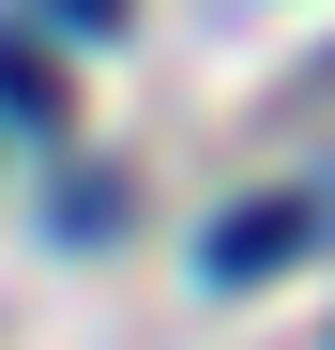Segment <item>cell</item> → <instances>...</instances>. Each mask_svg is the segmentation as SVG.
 Segmentation results:
<instances>
[{
    "label": "cell",
    "mask_w": 335,
    "mask_h": 350,
    "mask_svg": "<svg viewBox=\"0 0 335 350\" xmlns=\"http://www.w3.org/2000/svg\"><path fill=\"white\" fill-rule=\"evenodd\" d=\"M305 228H320L305 198H244V213H213V244H198V274H213V289H259L274 259H305Z\"/></svg>",
    "instance_id": "cell-1"
},
{
    "label": "cell",
    "mask_w": 335,
    "mask_h": 350,
    "mask_svg": "<svg viewBox=\"0 0 335 350\" xmlns=\"http://www.w3.org/2000/svg\"><path fill=\"white\" fill-rule=\"evenodd\" d=\"M0 122H31V137L62 122V62H46L31 31H0Z\"/></svg>",
    "instance_id": "cell-2"
},
{
    "label": "cell",
    "mask_w": 335,
    "mask_h": 350,
    "mask_svg": "<svg viewBox=\"0 0 335 350\" xmlns=\"http://www.w3.org/2000/svg\"><path fill=\"white\" fill-rule=\"evenodd\" d=\"M46 16H62V31H122V0H46Z\"/></svg>",
    "instance_id": "cell-3"
}]
</instances>
